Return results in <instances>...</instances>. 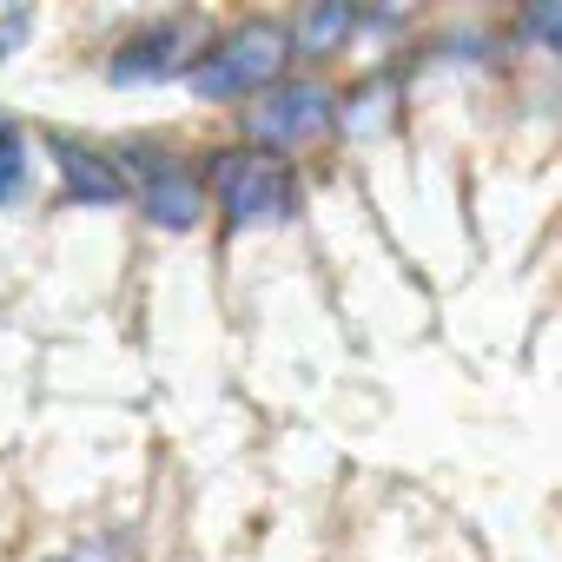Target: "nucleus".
Returning a JSON list of instances; mask_svg holds the SVG:
<instances>
[{
	"instance_id": "nucleus-7",
	"label": "nucleus",
	"mask_w": 562,
	"mask_h": 562,
	"mask_svg": "<svg viewBox=\"0 0 562 562\" xmlns=\"http://www.w3.org/2000/svg\"><path fill=\"white\" fill-rule=\"evenodd\" d=\"M21 186H27V139L0 120V205L21 199Z\"/></svg>"
},
{
	"instance_id": "nucleus-6",
	"label": "nucleus",
	"mask_w": 562,
	"mask_h": 562,
	"mask_svg": "<svg viewBox=\"0 0 562 562\" xmlns=\"http://www.w3.org/2000/svg\"><path fill=\"white\" fill-rule=\"evenodd\" d=\"M47 153H54V166H60L74 205H120V199H126V166L106 159V153H93L87 139H74V133H47Z\"/></svg>"
},
{
	"instance_id": "nucleus-9",
	"label": "nucleus",
	"mask_w": 562,
	"mask_h": 562,
	"mask_svg": "<svg viewBox=\"0 0 562 562\" xmlns=\"http://www.w3.org/2000/svg\"><path fill=\"white\" fill-rule=\"evenodd\" d=\"M27 34H34V8H8V0H0V60L21 54Z\"/></svg>"
},
{
	"instance_id": "nucleus-4",
	"label": "nucleus",
	"mask_w": 562,
	"mask_h": 562,
	"mask_svg": "<svg viewBox=\"0 0 562 562\" xmlns=\"http://www.w3.org/2000/svg\"><path fill=\"white\" fill-rule=\"evenodd\" d=\"M199 54H205V27H199L192 14H172V21L139 27V34L113 54V80H120V87H153V80L186 74Z\"/></svg>"
},
{
	"instance_id": "nucleus-3",
	"label": "nucleus",
	"mask_w": 562,
	"mask_h": 562,
	"mask_svg": "<svg viewBox=\"0 0 562 562\" xmlns=\"http://www.w3.org/2000/svg\"><path fill=\"white\" fill-rule=\"evenodd\" d=\"M331 120H338L331 93L299 80V87H265V100L245 113V133L258 139V153H299V146H318Z\"/></svg>"
},
{
	"instance_id": "nucleus-1",
	"label": "nucleus",
	"mask_w": 562,
	"mask_h": 562,
	"mask_svg": "<svg viewBox=\"0 0 562 562\" xmlns=\"http://www.w3.org/2000/svg\"><path fill=\"white\" fill-rule=\"evenodd\" d=\"M285 54H292V34L278 21H245L238 34L212 41L186 67V80H192L199 100H245V93H265L278 74H285Z\"/></svg>"
},
{
	"instance_id": "nucleus-2",
	"label": "nucleus",
	"mask_w": 562,
	"mask_h": 562,
	"mask_svg": "<svg viewBox=\"0 0 562 562\" xmlns=\"http://www.w3.org/2000/svg\"><path fill=\"white\" fill-rule=\"evenodd\" d=\"M212 199L232 225H285L299 212V179L285 159H271L258 146L212 153Z\"/></svg>"
},
{
	"instance_id": "nucleus-8",
	"label": "nucleus",
	"mask_w": 562,
	"mask_h": 562,
	"mask_svg": "<svg viewBox=\"0 0 562 562\" xmlns=\"http://www.w3.org/2000/svg\"><path fill=\"white\" fill-rule=\"evenodd\" d=\"M351 27H358V14H351V8H325V14H312V21H299V41L325 54V47H331V41H345Z\"/></svg>"
},
{
	"instance_id": "nucleus-5",
	"label": "nucleus",
	"mask_w": 562,
	"mask_h": 562,
	"mask_svg": "<svg viewBox=\"0 0 562 562\" xmlns=\"http://www.w3.org/2000/svg\"><path fill=\"white\" fill-rule=\"evenodd\" d=\"M133 179H139V212L166 232H192L205 212V186L192 179V166H179L166 146H133L126 153Z\"/></svg>"
},
{
	"instance_id": "nucleus-10",
	"label": "nucleus",
	"mask_w": 562,
	"mask_h": 562,
	"mask_svg": "<svg viewBox=\"0 0 562 562\" xmlns=\"http://www.w3.org/2000/svg\"><path fill=\"white\" fill-rule=\"evenodd\" d=\"M555 27H562V21H555V8H542V14H529V34H542V41H555Z\"/></svg>"
}]
</instances>
